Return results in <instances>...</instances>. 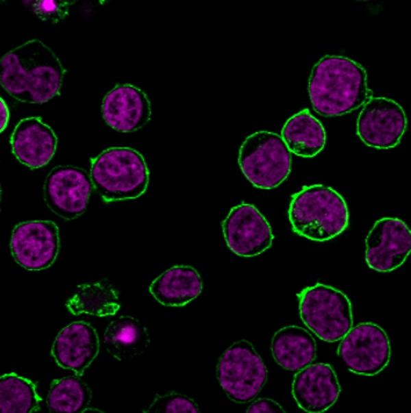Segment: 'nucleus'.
<instances>
[{"label":"nucleus","mask_w":411,"mask_h":413,"mask_svg":"<svg viewBox=\"0 0 411 413\" xmlns=\"http://www.w3.org/2000/svg\"><path fill=\"white\" fill-rule=\"evenodd\" d=\"M1 86L23 103H44L60 94L66 72L59 58L42 41L29 40L0 60Z\"/></svg>","instance_id":"1"},{"label":"nucleus","mask_w":411,"mask_h":413,"mask_svg":"<svg viewBox=\"0 0 411 413\" xmlns=\"http://www.w3.org/2000/svg\"><path fill=\"white\" fill-rule=\"evenodd\" d=\"M308 93L315 112L327 117L348 114L372 97L366 70L353 60L336 55H325L314 65Z\"/></svg>","instance_id":"2"},{"label":"nucleus","mask_w":411,"mask_h":413,"mask_svg":"<svg viewBox=\"0 0 411 413\" xmlns=\"http://www.w3.org/2000/svg\"><path fill=\"white\" fill-rule=\"evenodd\" d=\"M349 216L342 195L323 184L304 186L292 196L288 208L292 230L319 242L340 234L348 226Z\"/></svg>","instance_id":"3"},{"label":"nucleus","mask_w":411,"mask_h":413,"mask_svg":"<svg viewBox=\"0 0 411 413\" xmlns=\"http://www.w3.org/2000/svg\"><path fill=\"white\" fill-rule=\"evenodd\" d=\"M93 188L107 203L134 199L149 185V171L144 157L127 147H114L91 159Z\"/></svg>","instance_id":"4"},{"label":"nucleus","mask_w":411,"mask_h":413,"mask_svg":"<svg viewBox=\"0 0 411 413\" xmlns=\"http://www.w3.org/2000/svg\"><path fill=\"white\" fill-rule=\"evenodd\" d=\"M239 166L255 187L270 190L286 179L291 171V153L279 134L261 130L248 136L238 152Z\"/></svg>","instance_id":"5"},{"label":"nucleus","mask_w":411,"mask_h":413,"mask_svg":"<svg viewBox=\"0 0 411 413\" xmlns=\"http://www.w3.org/2000/svg\"><path fill=\"white\" fill-rule=\"evenodd\" d=\"M297 296L302 321L320 339L338 341L353 327L351 301L338 289L317 283L304 288Z\"/></svg>","instance_id":"6"},{"label":"nucleus","mask_w":411,"mask_h":413,"mask_svg":"<svg viewBox=\"0 0 411 413\" xmlns=\"http://www.w3.org/2000/svg\"><path fill=\"white\" fill-rule=\"evenodd\" d=\"M216 377L229 399L244 403L252 401L262 390L267 380V369L253 345L242 339L223 353Z\"/></svg>","instance_id":"7"},{"label":"nucleus","mask_w":411,"mask_h":413,"mask_svg":"<svg viewBox=\"0 0 411 413\" xmlns=\"http://www.w3.org/2000/svg\"><path fill=\"white\" fill-rule=\"evenodd\" d=\"M337 353L351 372L373 376L389 364L391 348L384 329L374 323L364 322L352 327L345 335Z\"/></svg>","instance_id":"8"},{"label":"nucleus","mask_w":411,"mask_h":413,"mask_svg":"<svg viewBox=\"0 0 411 413\" xmlns=\"http://www.w3.org/2000/svg\"><path fill=\"white\" fill-rule=\"evenodd\" d=\"M92 187L90 175L84 169L58 166L45 179L44 200L55 214L64 220H73L85 212Z\"/></svg>","instance_id":"9"},{"label":"nucleus","mask_w":411,"mask_h":413,"mask_svg":"<svg viewBox=\"0 0 411 413\" xmlns=\"http://www.w3.org/2000/svg\"><path fill=\"white\" fill-rule=\"evenodd\" d=\"M10 249L14 260L28 271H41L55 261L60 249L59 229L51 221H29L12 230Z\"/></svg>","instance_id":"10"},{"label":"nucleus","mask_w":411,"mask_h":413,"mask_svg":"<svg viewBox=\"0 0 411 413\" xmlns=\"http://www.w3.org/2000/svg\"><path fill=\"white\" fill-rule=\"evenodd\" d=\"M407 124L406 112L397 102L384 97H372L359 114L357 134L369 147L393 148L400 142Z\"/></svg>","instance_id":"11"},{"label":"nucleus","mask_w":411,"mask_h":413,"mask_svg":"<svg viewBox=\"0 0 411 413\" xmlns=\"http://www.w3.org/2000/svg\"><path fill=\"white\" fill-rule=\"evenodd\" d=\"M229 249L236 255L249 258L261 254L272 245L274 236L262 213L252 204L234 206L222 223Z\"/></svg>","instance_id":"12"},{"label":"nucleus","mask_w":411,"mask_h":413,"mask_svg":"<svg viewBox=\"0 0 411 413\" xmlns=\"http://www.w3.org/2000/svg\"><path fill=\"white\" fill-rule=\"evenodd\" d=\"M365 245L368 266L378 272H390L402 265L409 255L411 231L399 218L384 217L375 223Z\"/></svg>","instance_id":"13"},{"label":"nucleus","mask_w":411,"mask_h":413,"mask_svg":"<svg viewBox=\"0 0 411 413\" xmlns=\"http://www.w3.org/2000/svg\"><path fill=\"white\" fill-rule=\"evenodd\" d=\"M340 386L331 365L309 364L297 372L292 383V395L297 405L308 413H321L338 399Z\"/></svg>","instance_id":"14"},{"label":"nucleus","mask_w":411,"mask_h":413,"mask_svg":"<svg viewBox=\"0 0 411 413\" xmlns=\"http://www.w3.org/2000/svg\"><path fill=\"white\" fill-rule=\"evenodd\" d=\"M101 112L105 122L114 130L137 131L151 119V105L146 93L129 84H119L103 98Z\"/></svg>","instance_id":"15"},{"label":"nucleus","mask_w":411,"mask_h":413,"mask_svg":"<svg viewBox=\"0 0 411 413\" xmlns=\"http://www.w3.org/2000/svg\"><path fill=\"white\" fill-rule=\"evenodd\" d=\"M99 338L90 323L74 321L56 336L51 353L60 367L82 376L99 352Z\"/></svg>","instance_id":"16"},{"label":"nucleus","mask_w":411,"mask_h":413,"mask_svg":"<svg viewBox=\"0 0 411 413\" xmlns=\"http://www.w3.org/2000/svg\"><path fill=\"white\" fill-rule=\"evenodd\" d=\"M57 144L58 138L52 128L36 116L22 118L10 137L13 154L31 169L47 164L55 153Z\"/></svg>","instance_id":"17"},{"label":"nucleus","mask_w":411,"mask_h":413,"mask_svg":"<svg viewBox=\"0 0 411 413\" xmlns=\"http://www.w3.org/2000/svg\"><path fill=\"white\" fill-rule=\"evenodd\" d=\"M203 281L198 271L190 266L177 265L158 276L149 290L160 304L182 307L195 300L201 292Z\"/></svg>","instance_id":"18"},{"label":"nucleus","mask_w":411,"mask_h":413,"mask_svg":"<svg viewBox=\"0 0 411 413\" xmlns=\"http://www.w3.org/2000/svg\"><path fill=\"white\" fill-rule=\"evenodd\" d=\"M271 350L277 364L290 371H299L315 359L316 344L308 331L297 325L277 330L271 339Z\"/></svg>","instance_id":"19"},{"label":"nucleus","mask_w":411,"mask_h":413,"mask_svg":"<svg viewBox=\"0 0 411 413\" xmlns=\"http://www.w3.org/2000/svg\"><path fill=\"white\" fill-rule=\"evenodd\" d=\"M103 342L107 351L119 361L142 355L150 344L147 327L136 318L120 316L107 326Z\"/></svg>","instance_id":"20"},{"label":"nucleus","mask_w":411,"mask_h":413,"mask_svg":"<svg viewBox=\"0 0 411 413\" xmlns=\"http://www.w3.org/2000/svg\"><path fill=\"white\" fill-rule=\"evenodd\" d=\"M282 138L290 153L303 158H312L319 153L326 142V133L322 123L308 108L290 117L282 129Z\"/></svg>","instance_id":"21"},{"label":"nucleus","mask_w":411,"mask_h":413,"mask_svg":"<svg viewBox=\"0 0 411 413\" xmlns=\"http://www.w3.org/2000/svg\"><path fill=\"white\" fill-rule=\"evenodd\" d=\"M66 306L74 315L87 314L97 316L114 315L120 308L116 290L103 281L79 285Z\"/></svg>","instance_id":"22"},{"label":"nucleus","mask_w":411,"mask_h":413,"mask_svg":"<svg viewBox=\"0 0 411 413\" xmlns=\"http://www.w3.org/2000/svg\"><path fill=\"white\" fill-rule=\"evenodd\" d=\"M0 400L1 413H31L40 410L42 399L30 379L10 373L0 377Z\"/></svg>","instance_id":"23"},{"label":"nucleus","mask_w":411,"mask_h":413,"mask_svg":"<svg viewBox=\"0 0 411 413\" xmlns=\"http://www.w3.org/2000/svg\"><path fill=\"white\" fill-rule=\"evenodd\" d=\"M92 399V391L79 376L54 379L47 397L51 412H84Z\"/></svg>","instance_id":"24"},{"label":"nucleus","mask_w":411,"mask_h":413,"mask_svg":"<svg viewBox=\"0 0 411 413\" xmlns=\"http://www.w3.org/2000/svg\"><path fill=\"white\" fill-rule=\"evenodd\" d=\"M199 408L195 401L188 396L169 392L164 395L157 394L145 413H198Z\"/></svg>","instance_id":"25"},{"label":"nucleus","mask_w":411,"mask_h":413,"mask_svg":"<svg viewBox=\"0 0 411 413\" xmlns=\"http://www.w3.org/2000/svg\"><path fill=\"white\" fill-rule=\"evenodd\" d=\"M74 1L36 0L23 3L30 11L42 21L57 23L64 20L69 14Z\"/></svg>","instance_id":"26"},{"label":"nucleus","mask_w":411,"mask_h":413,"mask_svg":"<svg viewBox=\"0 0 411 413\" xmlns=\"http://www.w3.org/2000/svg\"><path fill=\"white\" fill-rule=\"evenodd\" d=\"M248 413H285L286 411L275 401L260 398L254 401L247 409Z\"/></svg>","instance_id":"27"},{"label":"nucleus","mask_w":411,"mask_h":413,"mask_svg":"<svg viewBox=\"0 0 411 413\" xmlns=\"http://www.w3.org/2000/svg\"><path fill=\"white\" fill-rule=\"evenodd\" d=\"M9 121V110L8 108L1 98V132H2L6 127Z\"/></svg>","instance_id":"28"}]
</instances>
